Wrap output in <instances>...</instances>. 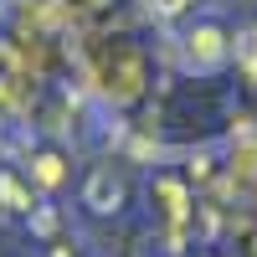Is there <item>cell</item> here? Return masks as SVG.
I'll use <instances>...</instances> for the list:
<instances>
[{"mask_svg":"<svg viewBox=\"0 0 257 257\" xmlns=\"http://www.w3.org/2000/svg\"><path fill=\"white\" fill-rule=\"evenodd\" d=\"M118 201H123V185H118L113 175H98V180L88 185V206H93V211H118Z\"/></svg>","mask_w":257,"mask_h":257,"instance_id":"cell-1","label":"cell"}]
</instances>
